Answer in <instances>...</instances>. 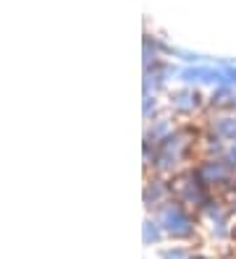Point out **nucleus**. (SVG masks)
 Returning <instances> with one entry per match:
<instances>
[{"label": "nucleus", "instance_id": "1", "mask_svg": "<svg viewBox=\"0 0 236 259\" xmlns=\"http://www.w3.org/2000/svg\"><path fill=\"white\" fill-rule=\"evenodd\" d=\"M163 259H192V254H189L186 249H181V246H173V249L163 251Z\"/></svg>", "mask_w": 236, "mask_h": 259}, {"label": "nucleus", "instance_id": "2", "mask_svg": "<svg viewBox=\"0 0 236 259\" xmlns=\"http://www.w3.org/2000/svg\"><path fill=\"white\" fill-rule=\"evenodd\" d=\"M192 259H210V256H205V254H192Z\"/></svg>", "mask_w": 236, "mask_h": 259}]
</instances>
